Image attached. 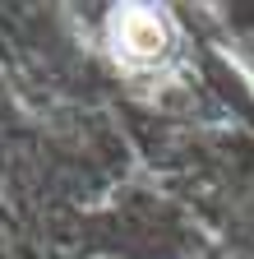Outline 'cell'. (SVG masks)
Listing matches in <instances>:
<instances>
[{
  "label": "cell",
  "mask_w": 254,
  "mask_h": 259,
  "mask_svg": "<svg viewBox=\"0 0 254 259\" xmlns=\"http://www.w3.org/2000/svg\"><path fill=\"white\" fill-rule=\"evenodd\" d=\"M116 37L125 42L130 56H157L162 51V23H157L153 14H143V10H130L116 23Z\"/></svg>",
  "instance_id": "cell-1"
}]
</instances>
